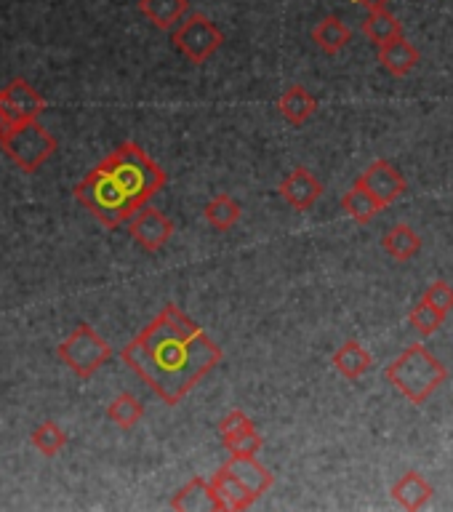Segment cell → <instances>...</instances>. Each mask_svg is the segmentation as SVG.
Segmentation results:
<instances>
[{
    "mask_svg": "<svg viewBox=\"0 0 453 512\" xmlns=\"http://www.w3.org/2000/svg\"><path fill=\"white\" fill-rule=\"evenodd\" d=\"M120 358L166 406H176L222 363L224 352L190 315L168 302L120 350Z\"/></svg>",
    "mask_w": 453,
    "mask_h": 512,
    "instance_id": "obj_1",
    "label": "cell"
},
{
    "mask_svg": "<svg viewBox=\"0 0 453 512\" xmlns=\"http://www.w3.org/2000/svg\"><path fill=\"white\" fill-rule=\"evenodd\" d=\"M384 379L414 406H424L435 392L446 384L448 368L430 352L427 344H411L390 366L384 368Z\"/></svg>",
    "mask_w": 453,
    "mask_h": 512,
    "instance_id": "obj_2",
    "label": "cell"
},
{
    "mask_svg": "<svg viewBox=\"0 0 453 512\" xmlns=\"http://www.w3.org/2000/svg\"><path fill=\"white\" fill-rule=\"evenodd\" d=\"M139 206H147L168 182V174L136 142H123L99 163Z\"/></svg>",
    "mask_w": 453,
    "mask_h": 512,
    "instance_id": "obj_3",
    "label": "cell"
},
{
    "mask_svg": "<svg viewBox=\"0 0 453 512\" xmlns=\"http://www.w3.org/2000/svg\"><path fill=\"white\" fill-rule=\"evenodd\" d=\"M72 192H75L80 206H86L96 216V222L110 227V230L131 222V216L142 208L102 166L91 168L83 176V182L75 184Z\"/></svg>",
    "mask_w": 453,
    "mask_h": 512,
    "instance_id": "obj_4",
    "label": "cell"
},
{
    "mask_svg": "<svg viewBox=\"0 0 453 512\" xmlns=\"http://www.w3.org/2000/svg\"><path fill=\"white\" fill-rule=\"evenodd\" d=\"M0 147L16 168H22L24 174H35L56 152V139L38 120H27V123H16L8 128Z\"/></svg>",
    "mask_w": 453,
    "mask_h": 512,
    "instance_id": "obj_5",
    "label": "cell"
},
{
    "mask_svg": "<svg viewBox=\"0 0 453 512\" xmlns=\"http://www.w3.org/2000/svg\"><path fill=\"white\" fill-rule=\"evenodd\" d=\"M56 358L78 379H91L112 358V347L96 334L91 323H78V328L56 347Z\"/></svg>",
    "mask_w": 453,
    "mask_h": 512,
    "instance_id": "obj_6",
    "label": "cell"
},
{
    "mask_svg": "<svg viewBox=\"0 0 453 512\" xmlns=\"http://www.w3.org/2000/svg\"><path fill=\"white\" fill-rule=\"evenodd\" d=\"M171 43L192 64H206L224 46V32L206 14H187L171 32Z\"/></svg>",
    "mask_w": 453,
    "mask_h": 512,
    "instance_id": "obj_7",
    "label": "cell"
},
{
    "mask_svg": "<svg viewBox=\"0 0 453 512\" xmlns=\"http://www.w3.org/2000/svg\"><path fill=\"white\" fill-rule=\"evenodd\" d=\"M0 110L11 120V126L38 120L46 110V96L40 94L30 80L14 78L6 88H0Z\"/></svg>",
    "mask_w": 453,
    "mask_h": 512,
    "instance_id": "obj_8",
    "label": "cell"
},
{
    "mask_svg": "<svg viewBox=\"0 0 453 512\" xmlns=\"http://www.w3.org/2000/svg\"><path fill=\"white\" fill-rule=\"evenodd\" d=\"M128 235L134 238L136 246H142L144 251H160V248L166 246L171 235H174V222L168 219L163 211L152 206L139 208L134 216H131V222H128Z\"/></svg>",
    "mask_w": 453,
    "mask_h": 512,
    "instance_id": "obj_9",
    "label": "cell"
},
{
    "mask_svg": "<svg viewBox=\"0 0 453 512\" xmlns=\"http://www.w3.org/2000/svg\"><path fill=\"white\" fill-rule=\"evenodd\" d=\"M355 184L371 192L384 208L392 206L395 200H400V195H403L408 187L406 176L400 174L390 160H374V163L355 179Z\"/></svg>",
    "mask_w": 453,
    "mask_h": 512,
    "instance_id": "obj_10",
    "label": "cell"
},
{
    "mask_svg": "<svg viewBox=\"0 0 453 512\" xmlns=\"http://www.w3.org/2000/svg\"><path fill=\"white\" fill-rule=\"evenodd\" d=\"M323 182H320L318 176L312 174L310 168H294L291 174L278 184L280 198L286 200L288 206L296 208V211H310L315 203L323 195Z\"/></svg>",
    "mask_w": 453,
    "mask_h": 512,
    "instance_id": "obj_11",
    "label": "cell"
},
{
    "mask_svg": "<svg viewBox=\"0 0 453 512\" xmlns=\"http://www.w3.org/2000/svg\"><path fill=\"white\" fill-rule=\"evenodd\" d=\"M208 483H211V491H214L216 507H219V510H248V507L259 499V496L251 494V491L240 483L238 475H235L227 464H222Z\"/></svg>",
    "mask_w": 453,
    "mask_h": 512,
    "instance_id": "obj_12",
    "label": "cell"
},
{
    "mask_svg": "<svg viewBox=\"0 0 453 512\" xmlns=\"http://www.w3.org/2000/svg\"><path fill=\"white\" fill-rule=\"evenodd\" d=\"M376 59H379V64H382L390 75H395V78H406V75H411V72L419 67V59H422V56H419L416 46L406 38V35H400V38L390 40V43H382Z\"/></svg>",
    "mask_w": 453,
    "mask_h": 512,
    "instance_id": "obj_13",
    "label": "cell"
},
{
    "mask_svg": "<svg viewBox=\"0 0 453 512\" xmlns=\"http://www.w3.org/2000/svg\"><path fill=\"white\" fill-rule=\"evenodd\" d=\"M392 499L395 504H400L403 510H422L424 504L430 502L435 488L430 486V480H424V475H419L416 470L403 472L395 483H392Z\"/></svg>",
    "mask_w": 453,
    "mask_h": 512,
    "instance_id": "obj_14",
    "label": "cell"
},
{
    "mask_svg": "<svg viewBox=\"0 0 453 512\" xmlns=\"http://www.w3.org/2000/svg\"><path fill=\"white\" fill-rule=\"evenodd\" d=\"M360 32H363L371 43L382 46V43H390V40L403 35V24H400L398 16L392 14L390 8L382 3V6L368 8V14L363 16V22H360Z\"/></svg>",
    "mask_w": 453,
    "mask_h": 512,
    "instance_id": "obj_15",
    "label": "cell"
},
{
    "mask_svg": "<svg viewBox=\"0 0 453 512\" xmlns=\"http://www.w3.org/2000/svg\"><path fill=\"white\" fill-rule=\"evenodd\" d=\"M331 366H334L344 379H360V376L368 374L371 366H374V355H371L358 339H347V342L331 355Z\"/></svg>",
    "mask_w": 453,
    "mask_h": 512,
    "instance_id": "obj_16",
    "label": "cell"
},
{
    "mask_svg": "<svg viewBox=\"0 0 453 512\" xmlns=\"http://www.w3.org/2000/svg\"><path fill=\"white\" fill-rule=\"evenodd\" d=\"M227 467H230L235 475H238V480L243 483V486L251 491V494L262 496L267 494L272 488V483H275V478H272V472L264 467L256 456H238V454H230V462H227Z\"/></svg>",
    "mask_w": 453,
    "mask_h": 512,
    "instance_id": "obj_17",
    "label": "cell"
},
{
    "mask_svg": "<svg viewBox=\"0 0 453 512\" xmlns=\"http://www.w3.org/2000/svg\"><path fill=\"white\" fill-rule=\"evenodd\" d=\"M278 110L291 126H304V123L318 112V99H315L304 86H288L286 91L280 94Z\"/></svg>",
    "mask_w": 453,
    "mask_h": 512,
    "instance_id": "obj_18",
    "label": "cell"
},
{
    "mask_svg": "<svg viewBox=\"0 0 453 512\" xmlns=\"http://www.w3.org/2000/svg\"><path fill=\"white\" fill-rule=\"evenodd\" d=\"M139 11L158 30H174L190 14V0H139Z\"/></svg>",
    "mask_w": 453,
    "mask_h": 512,
    "instance_id": "obj_19",
    "label": "cell"
},
{
    "mask_svg": "<svg viewBox=\"0 0 453 512\" xmlns=\"http://www.w3.org/2000/svg\"><path fill=\"white\" fill-rule=\"evenodd\" d=\"M312 43L323 51V54L334 56L339 54L344 46H350L352 40V30L347 24L339 19V16H323L315 27H312Z\"/></svg>",
    "mask_w": 453,
    "mask_h": 512,
    "instance_id": "obj_20",
    "label": "cell"
},
{
    "mask_svg": "<svg viewBox=\"0 0 453 512\" xmlns=\"http://www.w3.org/2000/svg\"><path fill=\"white\" fill-rule=\"evenodd\" d=\"M382 248L395 259V262H408V259H414V256L422 251V238H419V232H416L414 227H408V224H395V227L382 238Z\"/></svg>",
    "mask_w": 453,
    "mask_h": 512,
    "instance_id": "obj_21",
    "label": "cell"
},
{
    "mask_svg": "<svg viewBox=\"0 0 453 512\" xmlns=\"http://www.w3.org/2000/svg\"><path fill=\"white\" fill-rule=\"evenodd\" d=\"M171 507L174 510H219L211 483L203 478H192L187 486L179 488L171 499Z\"/></svg>",
    "mask_w": 453,
    "mask_h": 512,
    "instance_id": "obj_22",
    "label": "cell"
},
{
    "mask_svg": "<svg viewBox=\"0 0 453 512\" xmlns=\"http://www.w3.org/2000/svg\"><path fill=\"white\" fill-rule=\"evenodd\" d=\"M342 208L358 224H368L376 214H379V211H384L382 203H379V200H376L371 192L363 190V187H358V184H352V190L344 192Z\"/></svg>",
    "mask_w": 453,
    "mask_h": 512,
    "instance_id": "obj_23",
    "label": "cell"
},
{
    "mask_svg": "<svg viewBox=\"0 0 453 512\" xmlns=\"http://www.w3.org/2000/svg\"><path fill=\"white\" fill-rule=\"evenodd\" d=\"M203 216H206V222L219 232L232 230L240 219V203L230 195H216L206 203L203 208Z\"/></svg>",
    "mask_w": 453,
    "mask_h": 512,
    "instance_id": "obj_24",
    "label": "cell"
},
{
    "mask_svg": "<svg viewBox=\"0 0 453 512\" xmlns=\"http://www.w3.org/2000/svg\"><path fill=\"white\" fill-rule=\"evenodd\" d=\"M107 419L112 424H118L120 430H131L144 419L142 400L131 395V392H120L118 398L107 406Z\"/></svg>",
    "mask_w": 453,
    "mask_h": 512,
    "instance_id": "obj_25",
    "label": "cell"
},
{
    "mask_svg": "<svg viewBox=\"0 0 453 512\" xmlns=\"http://www.w3.org/2000/svg\"><path fill=\"white\" fill-rule=\"evenodd\" d=\"M32 446L38 448L43 456H56L62 454L64 446H67V432L59 427L56 422L46 419V422H40L35 430H32Z\"/></svg>",
    "mask_w": 453,
    "mask_h": 512,
    "instance_id": "obj_26",
    "label": "cell"
},
{
    "mask_svg": "<svg viewBox=\"0 0 453 512\" xmlns=\"http://www.w3.org/2000/svg\"><path fill=\"white\" fill-rule=\"evenodd\" d=\"M448 315H443V312L435 307V304H430L427 299H422L419 304H414L411 307V312H408V323L419 331L422 336H432L438 334L440 326L446 323Z\"/></svg>",
    "mask_w": 453,
    "mask_h": 512,
    "instance_id": "obj_27",
    "label": "cell"
},
{
    "mask_svg": "<svg viewBox=\"0 0 453 512\" xmlns=\"http://www.w3.org/2000/svg\"><path fill=\"white\" fill-rule=\"evenodd\" d=\"M224 448L230 451V454H238V456H256L259 454V448H262V435L256 432V427H246V430H240L238 435H232V438H224L222 440Z\"/></svg>",
    "mask_w": 453,
    "mask_h": 512,
    "instance_id": "obj_28",
    "label": "cell"
},
{
    "mask_svg": "<svg viewBox=\"0 0 453 512\" xmlns=\"http://www.w3.org/2000/svg\"><path fill=\"white\" fill-rule=\"evenodd\" d=\"M422 299H427L430 304H435L443 315H451L453 312V288L448 286L446 280H435L427 291H424Z\"/></svg>",
    "mask_w": 453,
    "mask_h": 512,
    "instance_id": "obj_29",
    "label": "cell"
},
{
    "mask_svg": "<svg viewBox=\"0 0 453 512\" xmlns=\"http://www.w3.org/2000/svg\"><path fill=\"white\" fill-rule=\"evenodd\" d=\"M251 419H248V414L243 411V408H232L230 414L224 416L222 422H219V435L224 438H232V435H238L240 430H246V427H251Z\"/></svg>",
    "mask_w": 453,
    "mask_h": 512,
    "instance_id": "obj_30",
    "label": "cell"
},
{
    "mask_svg": "<svg viewBox=\"0 0 453 512\" xmlns=\"http://www.w3.org/2000/svg\"><path fill=\"white\" fill-rule=\"evenodd\" d=\"M8 128H11V120L3 115V110H0V142H3V136L8 134Z\"/></svg>",
    "mask_w": 453,
    "mask_h": 512,
    "instance_id": "obj_31",
    "label": "cell"
},
{
    "mask_svg": "<svg viewBox=\"0 0 453 512\" xmlns=\"http://www.w3.org/2000/svg\"><path fill=\"white\" fill-rule=\"evenodd\" d=\"M352 3H358V6L371 8V6H382V3H387V0H352Z\"/></svg>",
    "mask_w": 453,
    "mask_h": 512,
    "instance_id": "obj_32",
    "label": "cell"
}]
</instances>
